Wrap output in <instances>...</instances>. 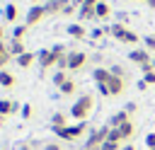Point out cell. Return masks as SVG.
Returning <instances> with one entry per match:
<instances>
[{"instance_id": "obj_31", "label": "cell", "mask_w": 155, "mask_h": 150, "mask_svg": "<svg viewBox=\"0 0 155 150\" xmlns=\"http://www.w3.org/2000/svg\"><path fill=\"white\" fill-rule=\"evenodd\" d=\"M143 80L148 82V85H155V70L150 68V70H143Z\"/></svg>"}, {"instance_id": "obj_42", "label": "cell", "mask_w": 155, "mask_h": 150, "mask_svg": "<svg viewBox=\"0 0 155 150\" xmlns=\"http://www.w3.org/2000/svg\"><path fill=\"white\" fill-rule=\"evenodd\" d=\"M90 150H102V148H90Z\"/></svg>"}, {"instance_id": "obj_38", "label": "cell", "mask_w": 155, "mask_h": 150, "mask_svg": "<svg viewBox=\"0 0 155 150\" xmlns=\"http://www.w3.org/2000/svg\"><path fill=\"white\" fill-rule=\"evenodd\" d=\"M2 39H5V29L0 27V44H2Z\"/></svg>"}, {"instance_id": "obj_9", "label": "cell", "mask_w": 155, "mask_h": 150, "mask_svg": "<svg viewBox=\"0 0 155 150\" xmlns=\"http://www.w3.org/2000/svg\"><path fill=\"white\" fill-rule=\"evenodd\" d=\"M85 63H87V53H82V51L68 53V70H80V68H85Z\"/></svg>"}, {"instance_id": "obj_29", "label": "cell", "mask_w": 155, "mask_h": 150, "mask_svg": "<svg viewBox=\"0 0 155 150\" xmlns=\"http://www.w3.org/2000/svg\"><path fill=\"white\" fill-rule=\"evenodd\" d=\"M102 150H121V143H119V140H109V138H107V140L102 143Z\"/></svg>"}, {"instance_id": "obj_30", "label": "cell", "mask_w": 155, "mask_h": 150, "mask_svg": "<svg viewBox=\"0 0 155 150\" xmlns=\"http://www.w3.org/2000/svg\"><path fill=\"white\" fill-rule=\"evenodd\" d=\"M56 68H58V70H68V53L58 56V60H56Z\"/></svg>"}, {"instance_id": "obj_17", "label": "cell", "mask_w": 155, "mask_h": 150, "mask_svg": "<svg viewBox=\"0 0 155 150\" xmlns=\"http://www.w3.org/2000/svg\"><path fill=\"white\" fill-rule=\"evenodd\" d=\"M94 12H97V19H107V17L111 15V7L107 5V0H99V2L94 5Z\"/></svg>"}, {"instance_id": "obj_5", "label": "cell", "mask_w": 155, "mask_h": 150, "mask_svg": "<svg viewBox=\"0 0 155 150\" xmlns=\"http://www.w3.org/2000/svg\"><path fill=\"white\" fill-rule=\"evenodd\" d=\"M109 126H99V128H94V131H90V135H87V140H85V150H90V148H102V143L109 138Z\"/></svg>"}, {"instance_id": "obj_15", "label": "cell", "mask_w": 155, "mask_h": 150, "mask_svg": "<svg viewBox=\"0 0 155 150\" xmlns=\"http://www.w3.org/2000/svg\"><path fill=\"white\" fill-rule=\"evenodd\" d=\"M65 126H68V116L61 114V111H56L51 116V131H58V128H65Z\"/></svg>"}, {"instance_id": "obj_37", "label": "cell", "mask_w": 155, "mask_h": 150, "mask_svg": "<svg viewBox=\"0 0 155 150\" xmlns=\"http://www.w3.org/2000/svg\"><path fill=\"white\" fill-rule=\"evenodd\" d=\"M145 5H148V7H153V10H155V0H145Z\"/></svg>"}, {"instance_id": "obj_40", "label": "cell", "mask_w": 155, "mask_h": 150, "mask_svg": "<svg viewBox=\"0 0 155 150\" xmlns=\"http://www.w3.org/2000/svg\"><path fill=\"white\" fill-rule=\"evenodd\" d=\"M29 2H31V5H41V0H29Z\"/></svg>"}, {"instance_id": "obj_2", "label": "cell", "mask_w": 155, "mask_h": 150, "mask_svg": "<svg viewBox=\"0 0 155 150\" xmlns=\"http://www.w3.org/2000/svg\"><path fill=\"white\" fill-rule=\"evenodd\" d=\"M109 34H111V36H114L116 41H121V44H131V46L140 41V36H138V34H136L133 29H128L126 24H121V22L111 24V27H109Z\"/></svg>"}, {"instance_id": "obj_41", "label": "cell", "mask_w": 155, "mask_h": 150, "mask_svg": "<svg viewBox=\"0 0 155 150\" xmlns=\"http://www.w3.org/2000/svg\"><path fill=\"white\" fill-rule=\"evenodd\" d=\"M2 123H5V116H2V114H0V126H2Z\"/></svg>"}, {"instance_id": "obj_14", "label": "cell", "mask_w": 155, "mask_h": 150, "mask_svg": "<svg viewBox=\"0 0 155 150\" xmlns=\"http://www.w3.org/2000/svg\"><path fill=\"white\" fill-rule=\"evenodd\" d=\"M126 121H131V114H126V111L121 109V111H116V114L109 119L107 126H109V128H116V126H121V123H126Z\"/></svg>"}, {"instance_id": "obj_24", "label": "cell", "mask_w": 155, "mask_h": 150, "mask_svg": "<svg viewBox=\"0 0 155 150\" xmlns=\"http://www.w3.org/2000/svg\"><path fill=\"white\" fill-rule=\"evenodd\" d=\"M58 92H61V94H65V97H70V94L75 92V82H73V80L68 77V80H65V82H63V85L58 87Z\"/></svg>"}, {"instance_id": "obj_6", "label": "cell", "mask_w": 155, "mask_h": 150, "mask_svg": "<svg viewBox=\"0 0 155 150\" xmlns=\"http://www.w3.org/2000/svg\"><path fill=\"white\" fill-rule=\"evenodd\" d=\"M133 133H136V126H133V121H126V123H121V126H116V128H111L109 131V140H128V138H133Z\"/></svg>"}, {"instance_id": "obj_27", "label": "cell", "mask_w": 155, "mask_h": 150, "mask_svg": "<svg viewBox=\"0 0 155 150\" xmlns=\"http://www.w3.org/2000/svg\"><path fill=\"white\" fill-rule=\"evenodd\" d=\"M143 48H148L150 53H155V34H148L143 39Z\"/></svg>"}, {"instance_id": "obj_20", "label": "cell", "mask_w": 155, "mask_h": 150, "mask_svg": "<svg viewBox=\"0 0 155 150\" xmlns=\"http://www.w3.org/2000/svg\"><path fill=\"white\" fill-rule=\"evenodd\" d=\"M7 48H10V53H12L15 58H17V56H22V53L27 51V48H24V44H22L19 39H12V41L7 44Z\"/></svg>"}, {"instance_id": "obj_32", "label": "cell", "mask_w": 155, "mask_h": 150, "mask_svg": "<svg viewBox=\"0 0 155 150\" xmlns=\"http://www.w3.org/2000/svg\"><path fill=\"white\" fill-rule=\"evenodd\" d=\"M145 148H148V150H155V131L145 135Z\"/></svg>"}, {"instance_id": "obj_16", "label": "cell", "mask_w": 155, "mask_h": 150, "mask_svg": "<svg viewBox=\"0 0 155 150\" xmlns=\"http://www.w3.org/2000/svg\"><path fill=\"white\" fill-rule=\"evenodd\" d=\"M15 111H19V104H17V102L0 99V114H2V116H10V114H15Z\"/></svg>"}, {"instance_id": "obj_4", "label": "cell", "mask_w": 155, "mask_h": 150, "mask_svg": "<svg viewBox=\"0 0 155 150\" xmlns=\"http://www.w3.org/2000/svg\"><path fill=\"white\" fill-rule=\"evenodd\" d=\"M128 60L136 63V65H140V70H150L153 68V53L148 48H133L128 53Z\"/></svg>"}, {"instance_id": "obj_44", "label": "cell", "mask_w": 155, "mask_h": 150, "mask_svg": "<svg viewBox=\"0 0 155 150\" xmlns=\"http://www.w3.org/2000/svg\"><path fill=\"white\" fill-rule=\"evenodd\" d=\"M22 150H29V148H22Z\"/></svg>"}, {"instance_id": "obj_25", "label": "cell", "mask_w": 155, "mask_h": 150, "mask_svg": "<svg viewBox=\"0 0 155 150\" xmlns=\"http://www.w3.org/2000/svg\"><path fill=\"white\" fill-rule=\"evenodd\" d=\"M27 29H29L27 24H17V27L12 29V39H19V41H22V39H24V34H27Z\"/></svg>"}, {"instance_id": "obj_13", "label": "cell", "mask_w": 155, "mask_h": 150, "mask_svg": "<svg viewBox=\"0 0 155 150\" xmlns=\"http://www.w3.org/2000/svg\"><path fill=\"white\" fill-rule=\"evenodd\" d=\"M109 77H111V70H109V68H102V65H99V68H94V70H92V80H94L97 85L109 82Z\"/></svg>"}, {"instance_id": "obj_33", "label": "cell", "mask_w": 155, "mask_h": 150, "mask_svg": "<svg viewBox=\"0 0 155 150\" xmlns=\"http://www.w3.org/2000/svg\"><path fill=\"white\" fill-rule=\"evenodd\" d=\"M31 114H34L31 104H22V119H31Z\"/></svg>"}, {"instance_id": "obj_35", "label": "cell", "mask_w": 155, "mask_h": 150, "mask_svg": "<svg viewBox=\"0 0 155 150\" xmlns=\"http://www.w3.org/2000/svg\"><path fill=\"white\" fill-rule=\"evenodd\" d=\"M44 150H61V145H58V143H46Z\"/></svg>"}, {"instance_id": "obj_26", "label": "cell", "mask_w": 155, "mask_h": 150, "mask_svg": "<svg viewBox=\"0 0 155 150\" xmlns=\"http://www.w3.org/2000/svg\"><path fill=\"white\" fill-rule=\"evenodd\" d=\"M109 70H111V75H116V77H124V80H128V73H126V68H124V65H111Z\"/></svg>"}, {"instance_id": "obj_18", "label": "cell", "mask_w": 155, "mask_h": 150, "mask_svg": "<svg viewBox=\"0 0 155 150\" xmlns=\"http://www.w3.org/2000/svg\"><path fill=\"white\" fill-rule=\"evenodd\" d=\"M34 60H36V53H31V51H24L22 56H17V65L19 68H29Z\"/></svg>"}, {"instance_id": "obj_1", "label": "cell", "mask_w": 155, "mask_h": 150, "mask_svg": "<svg viewBox=\"0 0 155 150\" xmlns=\"http://www.w3.org/2000/svg\"><path fill=\"white\" fill-rule=\"evenodd\" d=\"M92 106H94V97L92 94H80L75 99V104L70 106V116L75 121H87V116L92 114Z\"/></svg>"}, {"instance_id": "obj_3", "label": "cell", "mask_w": 155, "mask_h": 150, "mask_svg": "<svg viewBox=\"0 0 155 150\" xmlns=\"http://www.w3.org/2000/svg\"><path fill=\"white\" fill-rule=\"evenodd\" d=\"M87 131V123L85 121H78V123H68L65 128H58V131H53L61 140H78L82 133Z\"/></svg>"}, {"instance_id": "obj_43", "label": "cell", "mask_w": 155, "mask_h": 150, "mask_svg": "<svg viewBox=\"0 0 155 150\" xmlns=\"http://www.w3.org/2000/svg\"><path fill=\"white\" fill-rule=\"evenodd\" d=\"M153 70H155V60H153Z\"/></svg>"}, {"instance_id": "obj_23", "label": "cell", "mask_w": 155, "mask_h": 150, "mask_svg": "<svg viewBox=\"0 0 155 150\" xmlns=\"http://www.w3.org/2000/svg\"><path fill=\"white\" fill-rule=\"evenodd\" d=\"M15 85V75L7 70H0V87H12Z\"/></svg>"}, {"instance_id": "obj_8", "label": "cell", "mask_w": 155, "mask_h": 150, "mask_svg": "<svg viewBox=\"0 0 155 150\" xmlns=\"http://www.w3.org/2000/svg\"><path fill=\"white\" fill-rule=\"evenodd\" d=\"M36 60H39V68L41 70H46V68H51V65H56V60H58V56L51 51V48H41L39 53H36Z\"/></svg>"}, {"instance_id": "obj_21", "label": "cell", "mask_w": 155, "mask_h": 150, "mask_svg": "<svg viewBox=\"0 0 155 150\" xmlns=\"http://www.w3.org/2000/svg\"><path fill=\"white\" fill-rule=\"evenodd\" d=\"M10 58H12V53H10V48H7V44L2 41V44H0V70H2L5 65H7V60H10Z\"/></svg>"}, {"instance_id": "obj_10", "label": "cell", "mask_w": 155, "mask_h": 150, "mask_svg": "<svg viewBox=\"0 0 155 150\" xmlns=\"http://www.w3.org/2000/svg\"><path fill=\"white\" fill-rule=\"evenodd\" d=\"M70 5V0H46L44 7H46V15H63V10Z\"/></svg>"}, {"instance_id": "obj_28", "label": "cell", "mask_w": 155, "mask_h": 150, "mask_svg": "<svg viewBox=\"0 0 155 150\" xmlns=\"http://www.w3.org/2000/svg\"><path fill=\"white\" fill-rule=\"evenodd\" d=\"M65 80H68L65 70H56V75H53V85H56V87H61V85H63Z\"/></svg>"}, {"instance_id": "obj_19", "label": "cell", "mask_w": 155, "mask_h": 150, "mask_svg": "<svg viewBox=\"0 0 155 150\" xmlns=\"http://www.w3.org/2000/svg\"><path fill=\"white\" fill-rule=\"evenodd\" d=\"M78 17H80V19H97V12H94L92 5H82V7L78 10Z\"/></svg>"}, {"instance_id": "obj_22", "label": "cell", "mask_w": 155, "mask_h": 150, "mask_svg": "<svg viewBox=\"0 0 155 150\" xmlns=\"http://www.w3.org/2000/svg\"><path fill=\"white\" fill-rule=\"evenodd\" d=\"M2 15H5V19H7V22H15V19H17V5H15V2H7Z\"/></svg>"}, {"instance_id": "obj_36", "label": "cell", "mask_w": 155, "mask_h": 150, "mask_svg": "<svg viewBox=\"0 0 155 150\" xmlns=\"http://www.w3.org/2000/svg\"><path fill=\"white\" fill-rule=\"evenodd\" d=\"M73 12H75V5H73V2H70V5H68V7H65V10H63V15H73Z\"/></svg>"}, {"instance_id": "obj_11", "label": "cell", "mask_w": 155, "mask_h": 150, "mask_svg": "<svg viewBox=\"0 0 155 150\" xmlns=\"http://www.w3.org/2000/svg\"><path fill=\"white\" fill-rule=\"evenodd\" d=\"M107 87H109V94H111V97H119V94L126 90V80H124V77L111 75V77H109V82H107Z\"/></svg>"}, {"instance_id": "obj_7", "label": "cell", "mask_w": 155, "mask_h": 150, "mask_svg": "<svg viewBox=\"0 0 155 150\" xmlns=\"http://www.w3.org/2000/svg\"><path fill=\"white\" fill-rule=\"evenodd\" d=\"M44 17H46V7H44V5H31L29 12H27V17H24V24H27V27H34V24H39Z\"/></svg>"}, {"instance_id": "obj_39", "label": "cell", "mask_w": 155, "mask_h": 150, "mask_svg": "<svg viewBox=\"0 0 155 150\" xmlns=\"http://www.w3.org/2000/svg\"><path fill=\"white\" fill-rule=\"evenodd\" d=\"M121 150H136V148H133V145H124Z\"/></svg>"}, {"instance_id": "obj_45", "label": "cell", "mask_w": 155, "mask_h": 150, "mask_svg": "<svg viewBox=\"0 0 155 150\" xmlns=\"http://www.w3.org/2000/svg\"><path fill=\"white\" fill-rule=\"evenodd\" d=\"M143 2H145V0H143Z\"/></svg>"}, {"instance_id": "obj_12", "label": "cell", "mask_w": 155, "mask_h": 150, "mask_svg": "<svg viewBox=\"0 0 155 150\" xmlns=\"http://www.w3.org/2000/svg\"><path fill=\"white\" fill-rule=\"evenodd\" d=\"M65 31H68V36H73V39H85V36H87V29H85L82 24H78V22L68 24Z\"/></svg>"}, {"instance_id": "obj_34", "label": "cell", "mask_w": 155, "mask_h": 150, "mask_svg": "<svg viewBox=\"0 0 155 150\" xmlns=\"http://www.w3.org/2000/svg\"><path fill=\"white\" fill-rule=\"evenodd\" d=\"M136 109H138V106H136V102H128V104L124 106V111H126V114H136Z\"/></svg>"}]
</instances>
